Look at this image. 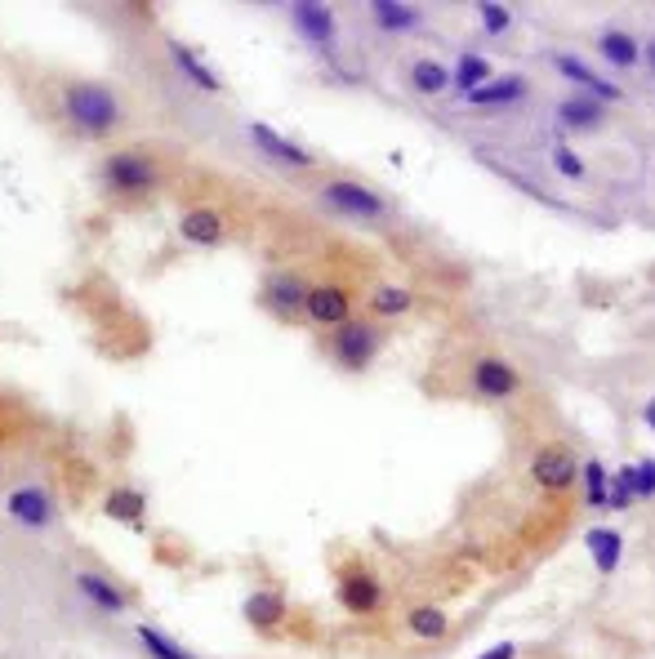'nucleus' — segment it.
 <instances>
[{
	"label": "nucleus",
	"instance_id": "nucleus-3",
	"mask_svg": "<svg viewBox=\"0 0 655 659\" xmlns=\"http://www.w3.org/2000/svg\"><path fill=\"white\" fill-rule=\"evenodd\" d=\"M325 352H331V361L348 374H361L370 370L375 352H379V330L370 321H344L340 330H331V344H325Z\"/></svg>",
	"mask_w": 655,
	"mask_h": 659
},
{
	"label": "nucleus",
	"instance_id": "nucleus-7",
	"mask_svg": "<svg viewBox=\"0 0 655 659\" xmlns=\"http://www.w3.org/2000/svg\"><path fill=\"white\" fill-rule=\"evenodd\" d=\"M321 201L331 206L335 215H348V219H366V223L388 219V201H383V196L370 192V187H361V183H353V178L325 183V187H321Z\"/></svg>",
	"mask_w": 655,
	"mask_h": 659
},
{
	"label": "nucleus",
	"instance_id": "nucleus-2",
	"mask_svg": "<svg viewBox=\"0 0 655 659\" xmlns=\"http://www.w3.org/2000/svg\"><path fill=\"white\" fill-rule=\"evenodd\" d=\"M99 178H103V187L112 196H120V201H135V196H148V192L161 187V161H152L139 148H120V152H112L99 165Z\"/></svg>",
	"mask_w": 655,
	"mask_h": 659
},
{
	"label": "nucleus",
	"instance_id": "nucleus-17",
	"mask_svg": "<svg viewBox=\"0 0 655 659\" xmlns=\"http://www.w3.org/2000/svg\"><path fill=\"white\" fill-rule=\"evenodd\" d=\"M584 548H588V557H594L598 575H616L620 557H624V535L611 531V525H588V531H584Z\"/></svg>",
	"mask_w": 655,
	"mask_h": 659
},
{
	"label": "nucleus",
	"instance_id": "nucleus-24",
	"mask_svg": "<svg viewBox=\"0 0 655 659\" xmlns=\"http://www.w3.org/2000/svg\"><path fill=\"white\" fill-rule=\"evenodd\" d=\"M411 90L424 94V99H441L450 90V68L437 58H415L411 62Z\"/></svg>",
	"mask_w": 655,
	"mask_h": 659
},
{
	"label": "nucleus",
	"instance_id": "nucleus-9",
	"mask_svg": "<svg viewBox=\"0 0 655 659\" xmlns=\"http://www.w3.org/2000/svg\"><path fill=\"white\" fill-rule=\"evenodd\" d=\"M245 135H250L254 152H264L268 161L286 165V170H312V165H317V157H312L299 139H286L281 129H273V125H264V120H250V125H245Z\"/></svg>",
	"mask_w": 655,
	"mask_h": 659
},
{
	"label": "nucleus",
	"instance_id": "nucleus-36",
	"mask_svg": "<svg viewBox=\"0 0 655 659\" xmlns=\"http://www.w3.org/2000/svg\"><path fill=\"white\" fill-rule=\"evenodd\" d=\"M646 62H651V72H655V41L646 45Z\"/></svg>",
	"mask_w": 655,
	"mask_h": 659
},
{
	"label": "nucleus",
	"instance_id": "nucleus-13",
	"mask_svg": "<svg viewBox=\"0 0 655 659\" xmlns=\"http://www.w3.org/2000/svg\"><path fill=\"white\" fill-rule=\"evenodd\" d=\"M340 602L348 615H375L383 606V588L370 570H344L340 579Z\"/></svg>",
	"mask_w": 655,
	"mask_h": 659
},
{
	"label": "nucleus",
	"instance_id": "nucleus-22",
	"mask_svg": "<svg viewBox=\"0 0 655 659\" xmlns=\"http://www.w3.org/2000/svg\"><path fill=\"white\" fill-rule=\"evenodd\" d=\"M77 588H81V598L90 602V606H99L103 615H120L125 606H129V598L116 588V583H107L103 575H94V570H81L77 575Z\"/></svg>",
	"mask_w": 655,
	"mask_h": 659
},
{
	"label": "nucleus",
	"instance_id": "nucleus-33",
	"mask_svg": "<svg viewBox=\"0 0 655 659\" xmlns=\"http://www.w3.org/2000/svg\"><path fill=\"white\" fill-rule=\"evenodd\" d=\"M633 486H637V499H655V459H637V464H633Z\"/></svg>",
	"mask_w": 655,
	"mask_h": 659
},
{
	"label": "nucleus",
	"instance_id": "nucleus-30",
	"mask_svg": "<svg viewBox=\"0 0 655 659\" xmlns=\"http://www.w3.org/2000/svg\"><path fill=\"white\" fill-rule=\"evenodd\" d=\"M478 23L486 36H504L513 27V10L499 5V0H478Z\"/></svg>",
	"mask_w": 655,
	"mask_h": 659
},
{
	"label": "nucleus",
	"instance_id": "nucleus-14",
	"mask_svg": "<svg viewBox=\"0 0 655 659\" xmlns=\"http://www.w3.org/2000/svg\"><path fill=\"white\" fill-rule=\"evenodd\" d=\"M5 512H10L19 525H27V531H45V525L54 521V499H49V490H41V486H19V490L5 499Z\"/></svg>",
	"mask_w": 655,
	"mask_h": 659
},
{
	"label": "nucleus",
	"instance_id": "nucleus-18",
	"mask_svg": "<svg viewBox=\"0 0 655 659\" xmlns=\"http://www.w3.org/2000/svg\"><path fill=\"white\" fill-rule=\"evenodd\" d=\"M281 620H286V598L277 588H254L245 598V624L250 628L273 633V628H281Z\"/></svg>",
	"mask_w": 655,
	"mask_h": 659
},
{
	"label": "nucleus",
	"instance_id": "nucleus-19",
	"mask_svg": "<svg viewBox=\"0 0 655 659\" xmlns=\"http://www.w3.org/2000/svg\"><path fill=\"white\" fill-rule=\"evenodd\" d=\"M521 99H527V81H521V77H495L491 85L473 90L464 103L478 107V112H499V107H513V103H521Z\"/></svg>",
	"mask_w": 655,
	"mask_h": 659
},
{
	"label": "nucleus",
	"instance_id": "nucleus-28",
	"mask_svg": "<svg viewBox=\"0 0 655 659\" xmlns=\"http://www.w3.org/2000/svg\"><path fill=\"white\" fill-rule=\"evenodd\" d=\"M406 624H411V633L424 637V641H441V637L450 633V620H446L441 606H415V611L406 615Z\"/></svg>",
	"mask_w": 655,
	"mask_h": 659
},
{
	"label": "nucleus",
	"instance_id": "nucleus-23",
	"mask_svg": "<svg viewBox=\"0 0 655 659\" xmlns=\"http://www.w3.org/2000/svg\"><path fill=\"white\" fill-rule=\"evenodd\" d=\"M598 54L607 58V68H620V72L637 68V58H642V49H637L633 32H624V27H607V32H598Z\"/></svg>",
	"mask_w": 655,
	"mask_h": 659
},
{
	"label": "nucleus",
	"instance_id": "nucleus-26",
	"mask_svg": "<svg viewBox=\"0 0 655 659\" xmlns=\"http://www.w3.org/2000/svg\"><path fill=\"white\" fill-rule=\"evenodd\" d=\"M143 495L139 490H129V486H120V490H112L107 499H103V512L112 517V521H129V525H139L143 521Z\"/></svg>",
	"mask_w": 655,
	"mask_h": 659
},
{
	"label": "nucleus",
	"instance_id": "nucleus-4",
	"mask_svg": "<svg viewBox=\"0 0 655 659\" xmlns=\"http://www.w3.org/2000/svg\"><path fill=\"white\" fill-rule=\"evenodd\" d=\"M290 23H295L303 45H312L321 58H335V49H340V19H335L331 5H321V0H299V5L290 10Z\"/></svg>",
	"mask_w": 655,
	"mask_h": 659
},
{
	"label": "nucleus",
	"instance_id": "nucleus-5",
	"mask_svg": "<svg viewBox=\"0 0 655 659\" xmlns=\"http://www.w3.org/2000/svg\"><path fill=\"white\" fill-rule=\"evenodd\" d=\"M531 477H536L540 490L566 495L579 482V454L571 446H562V441H549V446H540L531 454Z\"/></svg>",
	"mask_w": 655,
	"mask_h": 659
},
{
	"label": "nucleus",
	"instance_id": "nucleus-1",
	"mask_svg": "<svg viewBox=\"0 0 655 659\" xmlns=\"http://www.w3.org/2000/svg\"><path fill=\"white\" fill-rule=\"evenodd\" d=\"M62 116H68V125L81 139H107L125 120V103L116 99V90L99 81H72L62 90Z\"/></svg>",
	"mask_w": 655,
	"mask_h": 659
},
{
	"label": "nucleus",
	"instance_id": "nucleus-8",
	"mask_svg": "<svg viewBox=\"0 0 655 659\" xmlns=\"http://www.w3.org/2000/svg\"><path fill=\"white\" fill-rule=\"evenodd\" d=\"M308 277L303 273H268L264 286H258V299H264L268 312H277L281 321H299V312L308 308Z\"/></svg>",
	"mask_w": 655,
	"mask_h": 659
},
{
	"label": "nucleus",
	"instance_id": "nucleus-31",
	"mask_svg": "<svg viewBox=\"0 0 655 659\" xmlns=\"http://www.w3.org/2000/svg\"><path fill=\"white\" fill-rule=\"evenodd\" d=\"M637 504V486H633V464H624L620 473H611V508L629 512Z\"/></svg>",
	"mask_w": 655,
	"mask_h": 659
},
{
	"label": "nucleus",
	"instance_id": "nucleus-20",
	"mask_svg": "<svg viewBox=\"0 0 655 659\" xmlns=\"http://www.w3.org/2000/svg\"><path fill=\"white\" fill-rule=\"evenodd\" d=\"M370 19H375V27H379L383 36H411L424 14H420L415 5H402V0H375Z\"/></svg>",
	"mask_w": 655,
	"mask_h": 659
},
{
	"label": "nucleus",
	"instance_id": "nucleus-27",
	"mask_svg": "<svg viewBox=\"0 0 655 659\" xmlns=\"http://www.w3.org/2000/svg\"><path fill=\"white\" fill-rule=\"evenodd\" d=\"M135 637H139V646L152 655V659H196L187 646H179L174 637H165L161 628H152V624H139L135 628Z\"/></svg>",
	"mask_w": 655,
	"mask_h": 659
},
{
	"label": "nucleus",
	"instance_id": "nucleus-12",
	"mask_svg": "<svg viewBox=\"0 0 655 659\" xmlns=\"http://www.w3.org/2000/svg\"><path fill=\"white\" fill-rule=\"evenodd\" d=\"M170 49V58H174V68H179V77L192 85V90H202V94H223V77L210 68V62L196 54L192 45H183V41H170L165 45Z\"/></svg>",
	"mask_w": 655,
	"mask_h": 659
},
{
	"label": "nucleus",
	"instance_id": "nucleus-15",
	"mask_svg": "<svg viewBox=\"0 0 655 659\" xmlns=\"http://www.w3.org/2000/svg\"><path fill=\"white\" fill-rule=\"evenodd\" d=\"M179 236H183L187 245H219V241L228 236V223H223V215H219L215 206H192V210H183V219H179Z\"/></svg>",
	"mask_w": 655,
	"mask_h": 659
},
{
	"label": "nucleus",
	"instance_id": "nucleus-32",
	"mask_svg": "<svg viewBox=\"0 0 655 659\" xmlns=\"http://www.w3.org/2000/svg\"><path fill=\"white\" fill-rule=\"evenodd\" d=\"M553 170H558L562 178H571V183H579V178L588 174V165H584V157H575V152H571V148H566L562 139L553 143Z\"/></svg>",
	"mask_w": 655,
	"mask_h": 659
},
{
	"label": "nucleus",
	"instance_id": "nucleus-16",
	"mask_svg": "<svg viewBox=\"0 0 655 659\" xmlns=\"http://www.w3.org/2000/svg\"><path fill=\"white\" fill-rule=\"evenodd\" d=\"M602 120H607V103L594 94H571L558 103V125L571 129V135H588V129H598Z\"/></svg>",
	"mask_w": 655,
	"mask_h": 659
},
{
	"label": "nucleus",
	"instance_id": "nucleus-35",
	"mask_svg": "<svg viewBox=\"0 0 655 659\" xmlns=\"http://www.w3.org/2000/svg\"><path fill=\"white\" fill-rule=\"evenodd\" d=\"M642 419H646V428H651V432H655V397H651V402H646V411H642Z\"/></svg>",
	"mask_w": 655,
	"mask_h": 659
},
{
	"label": "nucleus",
	"instance_id": "nucleus-21",
	"mask_svg": "<svg viewBox=\"0 0 655 659\" xmlns=\"http://www.w3.org/2000/svg\"><path fill=\"white\" fill-rule=\"evenodd\" d=\"M495 81V68H491V58L486 54H460V62L450 68V90H460L464 99L473 94V90H482V85H491Z\"/></svg>",
	"mask_w": 655,
	"mask_h": 659
},
{
	"label": "nucleus",
	"instance_id": "nucleus-29",
	"mask_svg": "<svg viewBox=\"0 0 655 659\" xmlns=\"http://www.w3.org/2000/svg\"><path fill=\"white\" fill-rule=\"evenodd\" d=\"M411 290L406 286H375V294H370V312L375 316H406L411 312Z\"/></svg>",
	"mask_w": 655,
	"mask_h": 659
},
{
	"label": "nucleus",
	"instance_id": "nucleus-6",
	"mask_svg": "<svg viewBox=\"0 0 655 659\" xmlns=\"http://www.w3.org/2000/svg\"><path fill=\"white\" fill-rule=\"evenodd\" d=\"M469 388L478 392L482 402H513L517 392H521V370L495 352H482L469 370Z\"/></svg>",
	"mask_w": 655,
	"mask_h": 659
},
{
	"label": "nucleus",
	"instance_id": "nucleus-25",
	"mask_svg": "<svg viewBox=\"0 0 655 659\" xmlns=\"http://www.w3.org/2000/svg\"><path fill=\"white\" fill-rule=\"evenodd\" d=\"M584 504L588 508H611V473L602 469V459H584Z\"/></svg>",
	"mask_w": 655,
	"mask_h": 659
},
{
	"label": "nucleus",
	"instance_id": "nucleus-11",
	"mask_svg": "<svg viewBox=\"0 0 655 659\" xmlns=\"http://www.w3.org/2000/svg\"><path fill=\"white\" fill-rule=\"evenodd\" d=\"M553 68H558L579 94H594V99H602V103H624L620 85L607 81V77H598L594 68H584V58H575V54H553Z\"/></svg>",
	"mask_w": 655,
	"mask_h": 659
},
{
	"label": "nucleus",
	"instance_id": "nucleus-10",
	"mask_svg": "<svg viewBox=\"0 0 655 659\" xmlns=\"http://www.w3.org/2000/svg\"><path fill=\"white\" fill-rule=\"evenodd\" d=\"M303 316L312 325H321V330H340L344 321H353V299H348L344 286H312Z\"/></svg>",
	"mask_w": 655,
	"mask_h": 659
},
{
	"label": "nucleus",
	"instance_id": "nucleus-34",
	"mask_svg": "<svg viewBox=\"0 0 655 659\" xmlns=\"http://www.w3.org/2000/svg\"><path fill=\"white\" fill-rule=\"evenodd\" d=\"M478 659H517V646H513V641H495V646L482 650Z\"/></svg>",
	"mask_w": 655,
	"mask_h": 659
}]
</instances>
